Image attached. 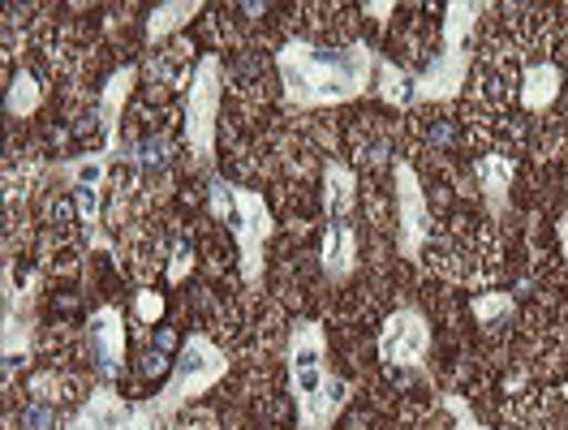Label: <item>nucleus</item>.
Here are the masks:
<instances>
[{
    "label": "nucleus",
    "mask_w": 568,
    "mask_h": 430,
    "mask_svg": "<svg viewBox=\"0 0 568 430\" xmlns=\"http://www.w3.org/2000/svg\"><path fill=\"white\" fill-rule=\"evenodd\" d=\"M379 65L375 48L345 43V48H315L306 39H288L276 52L284 100L293 108H336L366 95L371 73Z\"/></svg>",
    "instance_id": "nucleus-1"
},
{
    "label": "nucleus",
    "mask_w": 568,
    "mask_h": 430,
    "mask_svg": "<svg viewBox=\"0 0 568 430\" xmlns=\"http://www.w3.org/2000/svg\"><path fill=\"white\" fill-rule=\"evenodd\" d=\"M284 361L297 405V430H332L349 405V383L327 370V336L320 322L297 319L288 327Z\"/></svg>",
    "instance_id": "nucleus-2"
},
{
    "label": "nucleus",
    "mask_w": 568,
    "mask_h": 430,
    "mask_svg": "<svg viewBox=\"0 0 568 430\" xmlns=\"http://www.w3.org/2000/svg\"><path fill=\"white\" fill-rule=\"evenodd\" d=\"M220 95H224V65H220L215 52H207V57H199L194 78H190V86H185V146H190V164H194L199 173H212L215 168Z\"/></svg>",
    "instance_id": "nucleus-3"
},
{
    "label": "nucleus",
    "mask_w": 568,
    "mask_h": 430,
    "mask_svg": "<svg viewBox=\"0 0 568 430\" xmlns=\"http://www.w3.org/2000/svg\"><path fill=\"white\" fill-rule=\"evenodd\" d=\"M224 375H229V358L215 349L203 331H194V336L181 345V354H178V361H173L169 383L151 396L146 405L155 409V418H160V422H169V418H173V413H181V409H185L194 396H203L207 388H215Z\"/></svg>",
    "instance_id": "nucleus-4"
},
{
    "label": "nucleus",
    "mask_w": 568,
    "mask_h": 430,
    "mask_svg": "<svg viewBox=\"0 0 568 430\" xmlns=\"http://www.w3.org/2000/svg\"><path fill=\"white\" fill-rule=\"evenodd\" d=\"M392 181H396V250H400V258L418 263L426 246L435 242V215L426 203L423 177L409 160H396Z\"/></svg>",
    "instance_id": "nucleus-5"
},
{
    "label": "nucleus",
    "mask_w": 568,
    "mask_h": 430,
    "mask_svg": "<svg viewBox=\"0 0 568 430\" xmlns=\"http://www.w3.org/2000/svg\"><path fill=\"white\" fill-rule=\"evenodd\" d=\"M233 203H237V219H233V237H237V250H242V276L246 288L258 293L263 288V267H267V242H272V207L263 203L258 190L246 185H233Z\"/></svg>",
    "instance_id": "nucleus-6"
},
{
    "label": "nucleus",
    "mask_w": 568,
    "mask_h": 430,
    "mask_svg": "<svg viewBox=\"0 0 568 430\" xmlns=\"http://www.w3.org/2000/svg\"><path fill=\"white\" fill-rule=\"evenodd\" d=\"M430 354V322L423 310L400 306L379 331V361L392 370H418Z\"/></svg>",
    "instance_id": "nucleus-7"
},
{
    "label": "nucleus",
    "mask_w": 568,
    "mask_h": 430,
    "mask_svg": "<svg viewBox=\"0 0 568 430\" xmlns=\"http://www.w3.org/2000/svg\"><path fill=\"white\" fill-rule=\"evenodd\" d=\"M87 349L104 379H116L125 370V315L116 306H100L87 319Z\"/></svg>",
    "instance_id": "nucleus-8"
},
{
    "label": "nucleus",
    "mask_w": 568,
    "mask_h": 430,
    "mask_svg": "<svg viewBox=\"0 0 568 430\" xmlns=\"http://www.w3.org/2000/svg\"><path fill=\"white\" fill-rule=\"evenodd\" d=\"M465 78H469V48L435 52V61L414 78V104H448V100H457Z\"/></svg>",
    "instance_id": "nucleus-9"
},
{
    "label": "nucleus",
    "mask_w": 568,
    "mask_h": 430,
    "mask_svg": "<svg viewBox=\"0 0 568 430\" xmlns=\"http://www.w3.org/2000/svg\"><path fill=\"white\" fill-rule=\"evenodd\" d=\"M320 258H323V272H327V280H332V285L354 280V272H357V228H354V219H327Z\"/></svg>",
    "instance_id": "nucleus-10"
},
{
    "label": "nucleus",
    "mask_w": 568,
    "mask_h": 430,
    "mask_svg": "<svg viewBox=\"0 0 568 430\" xmlns=\"http://www.w3.org/2000/svg\"><path fill=\"white\" fill-rule=\"evenodd\" d=\"M134 78H139L134 65L112 73L104 82V100L95 108V112H100V130H104V151L112 160L121 155V116H125V100H130V91H134Z\"/></svg>",
    "instance_id": "nucleus-11"
},
{
    "label": "nucleus",
    "mask_w": 568,
    "mask_h": 430,
    "mask_svg": "<svg viewBox=\"0 0 568 430\" xmlns=\"http://www.w3.org/2000/svg\"><path fill=\"white\" fill-rule=\"evenodd\" d=\"M146 73H151V82L160 86V95L190 86V78H194V43H190V39H173L169 48L151 52V57H146Z\"/></svg>",
    "instance_id": "nucleus-12"
},
{
    "label": "nucleus",
    "mask_w": 568,
    "mask_h": 430,
    "mask_svg": "<svg viewBox=\"0 0 568 430\" xmlns=\"http://www.w3.org/2000/svg\"><path fill=\"white\" fill-rule=\"evenodd\" d=\"M513 173H517V164H513V155H504V151H487V155L474 160V181H478V190H483L491 215H504V207H508Z\"/></svg>",
    "instance_id": "nucleus-13"
},
{
    "label": "nucleus",
    "mask_w": 568,
    "mask_h": 430,
    "mask_svg": "<svg viewBox=\"0 0 568 430\" xmlns=\"http://www.w3.org/2000/svg\"><path fill=\"white\" fill-rule=\"evenodd\" d=\"M560 86H565V73H560V65H551V61H530L526 70H521V104H526V112H534V116H542L547 108L560 100Z\"/></svg>",
    "instance_id": "nucleus-14"
},
{
    "label": "nucleus",
    "mask_w": 568,
    "mask_h": 430,
    "mask_svg": "<svg viewBox=\"0 0 568 430\" xmlns=\"http://www.w3.org/2000/svg\"><path fill=\"white\" fill-rule=\"evenodd\" d=\"M357 207V177L349 164L327 160L323 164V212L327 219H354Z\"/></svg>",
    "instance_id": "nucleus-15"
},
{
    "label": "nucleus",
    "mask_w": 568,
    "mask_h": 430,
    "mask_svg": "<svg viewBox=\"0 0 568 430\" xmlns=\"http://www.w3.org/2000/svg\"><path fill=\"white\" fill-rule=\"evenodd\" d=\"M349 146H354V160L362 168H384L392 151V134L384 130L379 116H357L354 134H349Z\"/></svg>",
    "instance_id": "nucleus-16"
},
{
    "label": "nucleus",
    "mask_w": 568,
    "mask_h": 430,
    "mask_svg": "<svg viewBox=\"0 0 568 430\" xmlns=\"http://www.w3.org/2000/svg\"><path fill=\"white\" fill-rule=\"evenodd\" d=\"M483 13H487V4H478V0H453V4H444V31H439V43H444L448 52H462L465 43H469V31L478 27Z\"/></svg>",
    "instance_id": "nucleus-17"
},
{
    "label": "nucleus",
    "mask_w": 568,
    "mask_h": 430,
    "mask_svg": "<svg viewBox=\"0 0 568 430\" xmlns=\"http://www.w3.org/2000/svg\"><path fill=\"white\" fill-rule=\"evenodd\" d=\"M469 315L478 319V327L483 331H504V327H513V319H517V297L513 293H499V288H491V293H474L469 297Z\"/></svg>",
    "instance_id": "nucleus-18"
},
{
    "label": "nucleus",
    "mask_w": 568,
    "mask_h": 430,
    "mask_svg": "<svg viewBox=\"0 0 568 430\" xmlns=\"http://www.w3.org/2000/svg\"><path fill=\"white\" fill-rule=\"evenodd\" d=\"M108 164H112L108 151H82V155H73L65 164H57V173L70 181L73 194H78V190H104Z\"/></svg>",
    "instance_id": "nucleus-19"
},
{
    "label": "nucleus",
    "mask_w": 568,
    "mask_h": 430,
    "mask_svg": "<svg viewBox=\"0 0 568 430\" xmlns=\"http://www.w3.org/2000/svg\"><path fill=\"white\" fill-rule=\"evenodd\" d=\"M199 13H203V4H199V0H164V4H155V9H151V18H146V39H151V43H160L164 35L181 31L185 22H194Z\"/></svg>",
    "instance_id": "nucleus-20"
},
{
    "label": "nucleus",
    "mask_w": 568,
    "mask_h": 430,
    "mask_svg": "<svg viewBox=\"0 0 568 430\" xmlns=\"http://www.w3.org/2000/svg\"><path fill=\"white\" fill-rule=\"evenodd\" d=\"M31 358V331L27 322H18V315H4V388L13 383L18 366H27Z\"/></svg>",
    "instance_id": "nucleus-21"
},
{
    "label": "nucleus",
    "mask_w": 568,
    "mask_h": 430,
    "mask_svg": "<svg viewBox=\"0 0 568 430\" xmlns=\"http://www.w3.org/2000/svg\"><path fill=\"white\" fill-rule=\"evenodd\" d=\"M39 104H43V86H39L27 70H18V73H13V82H9V95H4V112L27 121Z\"/></svg>",
    "instance_id": "nucleus-22"
},
{
    "label": "nucleus",
    "mask_w": 568,
    "mask_h": 430,
    "mask_svg": "<svg viewBox=\"0 0 568 430\" xmlns=\"http://www.w3.org/2000/svg\"><path fill=\"white\" fill-rule=\"evenodd\" d=\"M375 73H379V100H384V104H392V108L414 104V78H409V73H400L392 61H379Z\"/></svg>",
    "instance_id": "nucleus-23"
},
{
    "label": "nucleus",
    "mask_w": 568,
    "mask_h": 430,
    "mask_svg": "<svg viewBox=\"0 0 568 430\" xmlns=\"http://www.w3.org/2000/svg\"><path fill=\"white\" fill-rule=\"evenodd\" d=\"M233 78L242 82V86H237V91H242V100H250V104H258V100H263L267 65H263L258 57H242V61H237V70H233Z\"/></svg>",
    "instance_id": "nucleus-24"
},
{
    "label": "nucleus",
    "mask_w": 568,
    "mask_h": 430,
    "mask_svg": "<svg viewBox=\"0 0 568 430\" xmlns=\"http://www.w3.org/2000/svg\"><path fill=\"white\" fill-rule=\"evenodd\" d=\"M73 388H78V383L65 379V375H57V370H43V375L31 379V396H36L39 405H65Z\"/></svg>",
    "instance_id": "nucleus-25"
},
{
    "label": "nucleus",
    "mask_w": 568,
    "mask_h": 430,
    "mask_svg": "<svg viewBox=\"0 0 568 430\" xmlns=\"http://www.w3.org/2000/svg\"><path fill=\"white\" fill-rule=\"evenodd\" d=\"M207 198H212V215L220 224H233L237 219V203H233V185L224 177L207 181Z\"/></svg>",
    "instance_id": "nucleus-26"
},
{
    "label": "nucleus",
    "mask_w": 568,
    "mask_h": 430,
    "mask_svg": "<svg viewBox=\"0 0 568 430\" xmlns=\"http://www.w3.org/2000/svg\"><path fill=\"white\" fill-rule=\"evenodd\" d=\"M444 409L453 413V430H487L483 422H478V413L469 409V400H465V396L448 392L444 396Z\"/></svg>",
    "instance_id": "nucleus-27"
},
{
    "label": "nucleus",
    "mask_w": 568,
    "mask_h": 430,
    "mask_svg": "<svg viewBox=\"0 0 568 430\" xmlns=\"http://www.w3.org/2000/svg\"><path fill=\"white\" fill-rule=\"evenodd\" d=\"M194 263H199V258H194V246H190L185 237H178V242H173V263H169V285H181V280L194 272Z\"/></svg>",
    "instance_id": "nucleus-28"
},
{
    "label": "nucleus",
    "mask_w": 568,
    "mask_h": 430,
    "mask_svg": "<svg viewBox=\"0 0 568 430\" xmlns=\"http://www.w3.org/2000/svg\"><path fill=\"white\" fill-rule=\"evenodd\" d=\"M134 315H139V322H155L164 315V297L155 288H139L134 293Z\"/></svg>",
    "instance_id": "nucleus-29"
},
{
    "label": "nucleus",
    "mask_w": 568,
    "mask_h": 430,
    "mask_svg": "<svg viewBox=\"0 0 568 430\" xmlns=\"http://www.w3.org/2000/svg\"><path fill=\"white\" fill-rule=\"evenodd\" d=\"M22 427L27 430H57V405H39L36 400V409H27V413H22Z\"/></svg>",
    "instance_id": "nucleus-30"
},
{
    "label": "nucleus",
    "mask_w": 568,
    "mask_h": 430,
    "mask_svg": "<svg viewBox=\"0 0 568 430\" xmlns=\"http://www.w3.org/2000/svg\"><path fill=\"white\" fill-rule=\"evenodd\" d=\"M215 422H212V413H207V409H199V413H190V418H181L178 427L173 430H212Z\"/></svg>",
    "instance_id": "nucleus-31"
},
{
    "label": "nucleus",
    "mask_w": 568,
    "mask_h": 430,
    "mask_svg": "<svg viewBox=\"0 0 568 430\" xmlns=\"http://www.w3.org/2000/svg\"><path fill=\"white\" fill-rule=\"evenodd\" d=\"M362 13H366L371 22H388V13H396V4H392V0H379V4H366Z\"/></svg>",
    "instance_id": "nucleus-32"
},
{
    "label": "nucleus",
    "mask_w": 568,
    "mask_h": 430,
    "mask_svg": "<svg viewBox=\"0 0 568 430\" xmlns=\"http://www.w3.org/2000/svg\"><path fill=\"white\" fill-rule=\"evenodd\" d=\"M560 246H565V258H568V215L560 219Z\"/></svg>",
    "instance_id": "nucleus-33"
},
{
    "label": "nucleus",
    "mask_w": 568,
    "mask_h": 430,
    "mask_svg": "<svg viewBox=\"0 0 568 430\" xmlns=\"http://www.w3.org/2000/svg\"><path fill=\"white\" fill-rule=\"evenodd\" d=\"M565 400H568V383H565Z\"/></svg>",
    "instance_id": "nucleus-34"
},
{
    "label": "nucleus",
    "mask_w": 568,
    "mask_h": 430,
    "mask_svg": "<svg viewBox=\"0 0 568 430\" xmlns=\"http://www.w3.org/2000/svg\"><path fill=\"white\" fill-rule=\"evenodd\" d=\"M229 430H237V427H229Z\"/></svg>",
    "instance_id": "nucleus-35"
}]
</instances>
